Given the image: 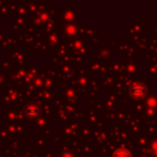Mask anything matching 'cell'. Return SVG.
<instances>
[{"label": "cell", "instance_id": "cell-2", "mask_svg": "<svg viewBox=\"0 0 157 157\" xmlns=\"http://www.w3.org/2000/svg\"><path fill=\"white\" fill-rule=\"evenodd\" d=\"M131 93H132L134 96L140 97V96H142V94L145 93V88H144L142 86H140V85H135V86H132V88H131Z\"/></svg>", "mask_w": 157, "mask_h": 157}, {"label": "cell", "instance_id": "cell-1", "mask_svg": "<svg viewBox=\"0 0 157 157\" xmlns=\"http://www.w3.org/2000/svg\"><path fill=\"white\" fill-rule=\"evenodd\" d=\"M112 157H132V155L128 151V150H124V148H120V150H117Z\"/></svg>", "mask_w": 157, "mask_h": 157}]
</instances>
